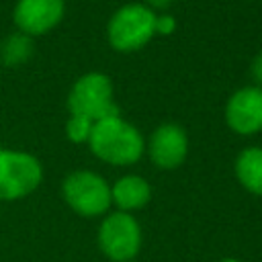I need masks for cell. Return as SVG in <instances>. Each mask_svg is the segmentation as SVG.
Instances as JSON below:
<instances>
[{"instance_id":"ba28073f","label":"cell","mask_w":262,"mask_h":262,"mask_svg":"<svg viewBox=\"0 0 262 262\" xmlns=\"http://www.w3.org/2000/svg\"><path fill=\"white\" fill-rule=\"evenodd\" d=\"M225 123L237 135L262 131V88L252 84L235 90L225 104Z\"/></svg>"},{"instance_id":"30bf717a","label":"cell","mask_w":262,"mask_h":262,"mask_svg":"<svg viewBox=\"0 0 262 262\" xmlns=\"http://www.w3.org/2000/svg\"><path fill=\"white\" fill-rule=\"evenodd\" d=\"M111 201L117 211L131 213L143 209L151 201V186L139 174H125L111 184Z\"/></svg>"},{"instance_id":"7a4b0ae2","label":"cell","mask_w":262,"mask_h":262,"mask_svg":"<svg viewBox=\"0 0 262 262\" xmlns=\"http://www.w3.org/2000/svg\"><path fill=\"white\" fill-rule=\"evenodd\" d=\"M156 35V12L143 2L123 4L106 25V41L115 51L133 53Z\"/></svg>"},{"instance_id":"e0dca14e","label":"cell","mask_w":262,"mask_h":262,"mask_svg":"<svg viewBox=\"0 0 262 262\" xmlns=\"http://www.w3.org/2000/svg\"><path fill=\"white\" fill-rule=\"evenodd\" d=\"M217 262H242L239 258H233V256H225V258H221V260H217Z\"/></svg>"},{"instance_id":"2e32d148","label":"cell","mask_w":262,"mask_h":262,"mask_svg":"<svg viewBox=\"0 0 262 262\" xmlns=\"http://www.w3.org/2000/svg\"><path fill=\"white\" fill-rule=\"evenodd\" d=\"M143 4H145V6H149V8L156 12V10H166L168 6H172V4H174V0H145Z\"/></svg>"},{"instance_id":"5bb4252c","label":"cell","mask_w":262,"mask_h":262,"mask_svg":"<svg viewBox=\"0 0 262 262\" xmlns=\"http://www.w3.org/2000/svg\"><path fill=\"white\" fill-rule=\"evenodd\" d=\"M176 31V18L172 14H156V35H172Z\"/></svg>"},{"instance_id":"8fae6325","label":"cell","mask_w":262,"mask_h":262,"mask_svg":"<svg viewBox=\"0 0 262 262\" xmlns=\"http://www.w3.org/2000/svg\"><path fill=\"white\" fill-rule=\"evenodd\" d=\"M233 172L237 182L252 194L262 196V147L252 145L237 154Z\"/></svg>"},{"instance_id":"5b68a950","label":"cell","mask_w":262,"mask_h":262,"mask_svg":"<svg viewBox=\"0 0 262 262\" xmlns=\"http://www.w3.org/2000/svg\"><path fill=\"white\" fill-rule=\"evenodd\" d=\"M96 242L100 252L113 262H133L143 244L139 221L131 213H106L98 225Z\"/></svg>"},{"instance_id":"4fadbf2b","label":"cell","mask_w":262,"mask_h":262,"mask_svg":"<svg viewBox=\"0 0 262 262\" xmlns=\"http://www.w3.org/2000/svg\"><path fill=\"white\" fill-rule=\"evenodd\" d=\"M92 121L84 119V117H76V115H70L68 123H66V137L72 141V143H88L90 139V133H92Z\"/></svg>"},{"instance_id":"7c38bea8","label":"cell","mask_w":262,"mask_h":262,"mask_svg":"<svg viewBox=\"0 0 262 262\" xmlns=\"http://www.w3.org/2000/svg\"><path fill=\"white\" fill-rule=\"evenodd\" d=\"M33 55V37L25 33H12L0 43V61L6 68H18L29 61Z\"/></svg>"},{"instance_id":"277c9868","label":"cell","mask_w":262,"mask_h":262,"mask_svg":"<svg viewBox=\"0 0 262 262\" xmlns=\"http://www.w3.org/2000/svg\"><path fill=\"white\" fill-rule=\"evenodd\" d=\"M61 196L82 217H104L113 205L111 184L92 170H74L63 178Z\"/></svg>"},{"instance_id":"52a82bcc","label":"cell","mask_w":262,"mask_h":262,"mask_svg":"<svg viewBox=\"0 0 262 262\" xmlns=\"http://www.w3.org/2000/svg\"><path fill=\"white\" fill-rule=\"evenodd\" d=\"M145 151L156 168L176 170L188 156V135L178 123H162L151 131Z\"/></svg>"},{"instance_id":"3957f363","label":"cell","mask_w":262,"mask_h":262,"mask_svg":"<svg viewBox=\"0 0 262 262\" xmlns=\"http://www.w3.org/2000/svg\"><path fill=\"white\" fill-rule=\"evenodd\" d=\"M68 111L70 115L84 117L92 123L117 117L119 106L115 102L111 78L102 72L82 74L68 92Z\"/></svg>"},{"instance_id":"9a60e30c","label":"cell","mask_w":262,"mask_h":262,"mask_svg":"<svg viewBox=\"0 0 262 262\" xmlns=\"http://www.w3.org/2000/svg\"><path fill=\"white\" fill-rule=\"evenodd\" d=\"M250 74H252V78H254V86H258V88H262V51L252 59V63H250Z\"/></svg>"},{"instance_id":"9c48e42d","label":"cell","mask_w":262,"mask_h":262,"mask_svg":"<svg viewBox=\"0 0 262 262\" xmlns=\"http://www.w3.org/2000/svg\"><path fill=\"white\" fill-rule=\"evenodd\" d=\"M66 12V0H16L12 20L29 37L45 35L57 27Z\"/></svg>"},{"instance_id":"6da1fadb","label":"cell","mask_w":262,"mask_h":262,"mask_svg":"<svg viewBox=\"0 0 262 262\" xmlns=\"http://www.w3.org/2000/svg\"><path fill=\"white\" fill-rule=\"evenodd\" d=\"M88 147L98 160L111 166H131L143 156L145 139L135 125L117 115L92 125Z\"/></svg>"},{"instance_id":"8992f818","label":"cell","mask_w":262,"mask_h":262,"mask_svg":"<svg viewBox=\"0 0 262 262\" xmlns=\"http://www.w3.org/2000/svg\"><path fill=\"white\" fill-rule=\"evenodd\" d=\"M43 180L41 162L20 149L0 147V201H18L39 188Z\"/></svg>"}]
</instances>
